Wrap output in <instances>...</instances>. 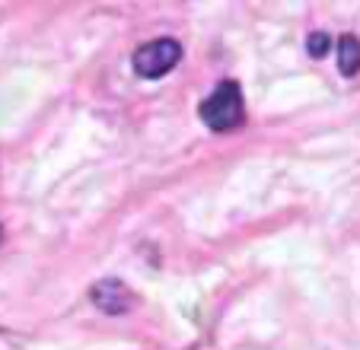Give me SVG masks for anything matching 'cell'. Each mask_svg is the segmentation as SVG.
Segmentation results:
<instances>
[{"label": "cell", "instance_id": "cell-5", "mask_svg": "<svg viewBox=\"0 0 360 350\" xmlns=\"http://www.w3.org/2000/svg\"><path fill=\"white\" fill-rule=\"evenodd\" d=\"M328 48H332V39H328V35H322V32H313L309 39H306V51L313 54V58H326Z\"/></svg>", "mask_w": 360, "mask_h": 350}, {"label": "cell", "instance_id": "cell-1", "mask_svg": "<svg viewBox=\"0 0 360 350\" xmlns=\"http://www.w3.org/2000/svg\"><path fill=\"white\" fill-rule=\"evenodd\" d=\"M201 122L217 134H230L245 122V105H243V89L239 83L224 80L207 99L201 102Z\"/></svg>", "mask_w": 360, "mask_h": 350}, {"label": "cell", "instance_id": "cell-6", "mask_svg": "<svg viewBox=\"0 0 360 350\" xmlns=\"http://www.w3.org/2000/svg\"><path fill=\"white\" fill-rule=\"evenodd\" d=\"M0 236H4V229H0Z\"/></svg>", "mask_w": 360, "mask_h": 350}, {"label": "cell", "instance_id": "cell-3", "mask_svg": "<svg viewBox=\"0 0 360 350\" xmlns=\"http://www.w3.org/2000/svg\"><path fill=\"white\" fill-rule=\"evenodd\" d=\"M89 299H93L102 312H109V316H122V312H128L131 303H134V297L128 293V287H124L122 280H115V277L96 283V287L89 290Z\"/></svg>", "mask_w": 360, "mask_h": 350}, {"label": "cell", "instance_id": "cell-2", "mask_svg": "<svg viewBox=\"0 0 360 350\" xmlns=\"http://www.w3.org/2000/svg\"><path fill=\"white\" fill-rule=\"evenodd\" d=\"M182 61V45L176 39H153L134 51V70L143 80H157Z\"/></svg>", "mask_w": 360, "mask_h": 350}, {"label": "cell", "instance_id": "cell-4", "mask_svg": "<svg viewBox=\"0 0 360 350\" xmlns=\"http://www.w3.org/2000/svg\"><path fill=\"white\" fill-rule=\"evenodd\" d=\"M338 70L345 77H354L360 74V39H354V35H341L338 39Z\"/></svg>", "mask_w": 360, "mask_h": 350}]
</instances>
